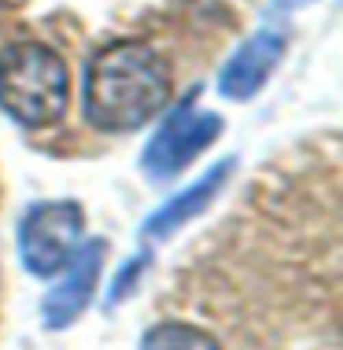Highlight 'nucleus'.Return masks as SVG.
I'll return each instance as SVG.
<instances>
[{
	"label": "nucleus",
	"instance_id": "5",
	"mask_svg": "<svg viewBox=\"0 0 343 350\" xmlns=\"http://www.w3.org/2000/svg\"><path fill=\"white\" fill-rule=\"evenodd\" d=\"M281 52H284V41L277 33H259L255 41H247L244 49L233 55V63H229L225 74H222V89L233 100L251 96V92L270 78V70L277 67Z\"/></svg>",
	"mask_w": 343,
	"mask_h": 350
},
{
	"label": "nucleus",
	"instance_id": "3",
	"mask_svg": "<svg viewBox=\"0 0 343 350\" xmlns=\"http://www.w3.org/2000/svg\"><path fill=\"white\" fill-rule=\"evenodd\" d=\"M78 236H81V211L78 206L60 203V206L34 211V217L26 221V232H23L26 266L37 277H52L63 262L74 258Z\"/></svg>",
	"mask_w": 343,
	"mask_h": 350
},
{
	"label": "nucleus",
	"instance_id": "2",
	"mask_svg": "<svg viewBox=\"0 0 343 350\" xmlns=\"http://www.w3.org/2000/svg\"><path fill=\"white\" fill-rule=\"evenodd\" d=\"M71 70L41 41H18L0 52V107L26 129H49L66 115Z\"/></svg>",
	"mask_w": 343,
	"mask_h": 350
},
{
	"label": "nucleus",
	"instance_id": "4",
	"mask_svg": "<svg viewBox=\"0 0 343 350\" xmlns=\"http://www.w3.org/2000/svg\"><path fill=\"white\" fill-rule=\"evenodd\" d=\"M218 137V118L214 115H196L192 107H177L174 118L166 122V129L151 140L148 163L155 170H177L196 155L199 148H207Z\"/></svg>",
	"mask_w": 343,
	"mask_h": 350
},
{
	"label": "nucleus",
	"instance_id": "1",
	"mask_svg": "<svg viewBox=\"0 0 343 350\" xmlns=\"http://www.w3.org/2000/svg\"><path fill=\"white\" fill-rule=\"evenodd\" d=\"M170 74L144 41H114L85 70V118L107 133H129L166 107Z\"/></svg>",
	"mask_w": 343,
	"mask_h": 350
},
{
	"label": "nucleus",
	"instance_id": "6",
	"mask_svg": "<svg viewBox=\"0 0 343 350\" xmlns=\"http://www.w3.org/2000/svg\"><path fill=\"white\" fill-rule=\"evenodd\" d=\"M144 350H222V343L192 325H159L148 332Z\"/></svg>",
	"mask_w": 343,
	"mask_h": 350
}]
</instances>
